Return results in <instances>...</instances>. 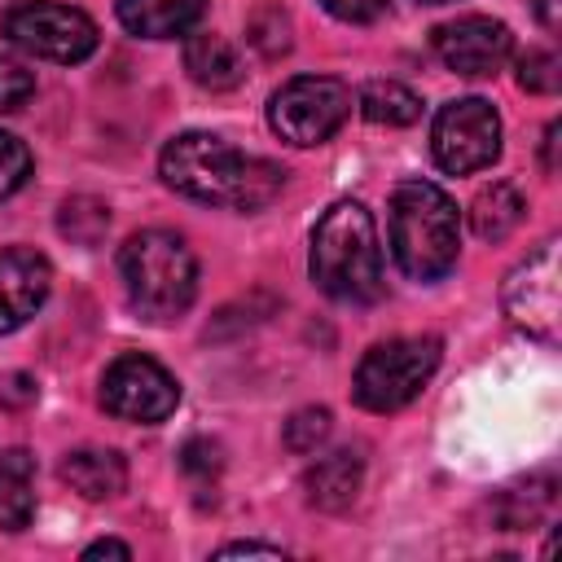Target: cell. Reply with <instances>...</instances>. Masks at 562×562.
Returning <instances> with one entry per match:
<instances>
[{
  "instance_id": "6da1fadb",
  "label": "cell",
  "mask_w": 562,
  "mask_h": 562,
  "mask_svg": "<svg viewBox=\"0 0 562 562\" xmlns=\"http://www.w3.org/2000/svg\"><path fill=\"white\" fill-rule=\"evenodd\" d=\"M158 176L167 189L193 202H215L233 211H263L285 184V171L272 158L241 154L211 132H184L167 140L158 158Z\"/></svg>"
},
{
  "instance_id": "7a4b0ae2",
  "label": "cell",
  "mask_w": 562,
  "mask_h": 562,
  "mask_svg": "<svg viewBox=\"0 0 562 562\" xmlns=\"http://www.w3.org/2000/svg\"><path fill=\"white\" fill-rule=\"evenodd\" d=\"M307 268L321 294L338 303H378L386 281H382V246L373 215L351 198L334 202L312 228Z\"/></svg>"
},
{
  "instance_id": "3957f363",
  "label": "cell",
  "mask_w": 562,
  "mask_h": 562,
  "mask_svg": "<svg viewBox=\"0 0 562 562\" xmlns=\"http://www.w3.org/2000/svg\"><path fill=\"white\" fill-rule=\"evenodd\" d=\"M461 250L457 202L435 180H400L391 193V255L404 277L439 281Z\"/></svg>"
},
{
  "instance_id": "277c9868",
  "label": "cell",
  "mask_w": 562,
  "mask_h": 562,
  "mask_svg": "<svg viewBox=\"0 0 562 562\" xmlns=\"http://www.w3.org/2000/svg\"><path fill=\"white\" fill-rule=\"evenodd\" d=\"M119 277L127 303L154 325L184 316L198 294V259L184 246V237L171 228L132 233L119 250Z\"/></svg>"
},
{
  "instance_id": "5b68a950",
  "label": "cell",
  "mask_w": 562,
  "mask_h": 562,
  "mask_svg": "<svg viewBox=\"0 0 562 562\" xmlns=\"http://www.w3.org/2000/svg\"><path fill=\"white\" fill-rule=\"evenodd\" d=\"M439 356H443L439 338H391V342L369 347L351 382L356 404L369 413H395L413 404L422 386L435 378Z\"/></svg>"
},
{
  "instance_id": "8992f818",
  "label": "cell",
  "mask_w": 562,
  "mask_h": 562,
  "mask_svg": "<svg viewBox=\"0 0 562 562\" xmlns=\"http://www.w3.org/2000/svg\"><path fill=\"white\" fill-rule=\"evenodd\" d=\"M347 114H351V88L329 75H299V79L281 83L268 101L272 132L299 149L329 140L347 123Z\"/></svg>"
},
{
  "instance_id": "52a82bcc",
  "label": "cell",
  "mask_w": 562,
  "mask_h": 562,
  "mask_svg": "<svg viewBox=\"0 0 562 562\" xmlns=\"http://www.w3.org/2000/svg\"><path fill=\"white\" fill-rule=\"evenodd\" d=\"M4 35L22 53L44 57V61H61V66H75V61L97 53V22L70 4H53V0H31V4L9 9Z\"/></svg>"
},
{
  "instance_id": "ba28073f",
  "label": "cell",
  "mask_w": 562,
  "mask_h": 562,
  "mask_svg": "<svg viewBox=\"0 0 562 562\" xmlns=\"http://www.w3.org/2000/svg\"><path fill=\"white\" fill-rule=\"evenodd\" d=\"M430 154L448 176H470L496 162L501 154V119L492 101L483 97H461L439 105L435 127H430Z\"/></svg>"
},
{
  "instance_id": "9c48e42d",
  "label": "cell",
  "mask_w": 562,
  "mask_h": 562,
  "mask_svg": "<svg viewBox=\"0 0 562 562\" xmlns=\"http://www.w3.org/2000/svg\"><path fill=\"white\" fill-rule=\"evenodd\" d=\"M558 277H562L558 241L549 237L505 277V290H501L505 316L540 342H558V321H562V281Z\"/></svg>"
},
{
  "instance_id": "30bf717a",
  "label": "cell",
  "mask_w": 562,
  "mask_h": 562,
  "mask_svg": "<svg viewBox=\"0 0 562 562\" xmlns=\"http://www.w3.org/2000/svg\"><path fill=\"white\" fill-rule=\"evenodd\" d=\"M180 404V386L176 378L140 356V351H127L119 356L105 373H101V408L119 422H140V426H154V422H167Z\"/></svg>"
},
{
  "instance_id": "8fae6325",
  "label": "cell",
  "mask_w": 562,
  "mask_h": 562,
  "mask_svg": "<svg viewBox=\"0 0 562 562\" xmlns=\"http://www.w3.org/2000/svg\"><path fill=\"white\" fill-rule=\"evenodd\" d=\"M430 44L439 53V61L457 75H496L509 53H514V35L505 22L496 18H483V13H465V18H452L443 26L430 31Z\"/></svg>"
},
{
  "instance_id": "7c38bea8",
  "label": "cell",
  "mask_w": 562,
  "mask_h": 562,
  "mask_svg": "<svg viewBox=\"0 0 562 562\" xmlns=\"http://www.w3.org/2000/svg\"><path fill=\"white\" fill-rule=\"evenodd\" d=\"M53 285V268L40 250L31 246H4L0 250V334H13L26 325Z\"/></svg>"
},
{
  "instance_id": "4fadbf2b",
  "label": "cell",
  "mask_w": 562,
  "mask_h": 562,
  "mask_svg": "<svg viewBox=\"0 0 562 562\" xmlns=\"http://www.w3.org/2000/svg\"><path fill=\"white\" fill-rule=\"evenodd\" d=\"M360 479H364V465L351 448H338L329 457H316V465H307L303 474V492H307V505L325 509V514H338L356 501L360 492Z\"/></svg>"
},
{
  "instance_id": "5bb4252c",
  "label": "cell",
  "mask_w": 562,
  "mask_h": 562,
  "mask_svg": "<svg viewBox=\"0 0 562 562\" xmlns=\"http://www.w3.org/2000/svg\"><path fill=\"white\" fill-rule=\"evenodd\" d=\"M553 509H558V479L553 474H536L527 483H514V487L496 492L492 522L501 531H531L544 518H553Z\"/></svg>"
},
{
  "instance_id": "9a60e30c",
  "label": "cell",
  "mask_w": 562,
  "mask_h": 562,
  "mask_svg": "<svg viewBox=\"0 0 562 562\" xmlns=\"http://www.w3.org/2000/svg\"><path fill=\"white\" fill-rule=\"evenodd\" d=\"M70 492H79L83 501H110L127 487V461L110 448H79V452H66L61 470H57Z\"/></svg>"
},
{
  "instance_id": "2e32d148",
  "label": "cell",
  "mask_w": 562,
  "mask_h": 562,
  "mask_svg": "<svg viewBox=\"0 0 562 562\" xmlns=\"http://www.w3.org/2000/svg\"><path fill=\"white\" fill-rule=\"evenodd\" d=\"M114 9H119V22L132 35L176 40L206 13V0H119Z\"/></svg>"
},
{
  "instance_id": "e0dca14e",
  "label": "cell",
  "mask_w": 562,
  "mask_h": 562,
  "mask_svg": "<svg viewBox=\"0 0 562 562\" xmlns=\"http://www.w3.org/2000/svg\"><path fill=\"white\" fill-rule=\"evenodd\" d=\"M184 70L198 88H211V92H228V88L241 83L237 48L224 35H211V31H198V35L184 40Z\"/></svg>"
},
{
  "instance_id": "ac0fdd59",
  "label": "cell",
  "mask_w": 562,
  "mask_h": 562,
  "mask_svg": "<svg viewBox=\"0 0 562 562\" xmlns=\"http://www.w3.org/2000/svg\"><path fill=\"white\" fill-rule=\"evenodd\" d=\"M35 514V457L22 448L0 452V527L22 531Z\"/></svg>"
},
{
  "instance_id": "d6986e66",
  "label": "cell",
  "mask_w": 562,
  "mask_h": 562,
  "mask_svg": "<svg viewBox=\"0 0 562 562\" xmlns=\"http://www.w3.org/2000/svg\"><path fill=\"white\" fill-rule=\"evenodd\" d=\"M522 211H527L522 193H518L514 184L496 180V184H487V189L470 202V228H474V237H483V241H505V237L522 224Z\"/></svg>"
},
{
  "instance_id": "ffe728a7",
  "label": "cell",
  "mask_w": 562,
  "mask_h": 562,
  "mask_svg": "<svg viewBox=\"0 0 562 562\" xmlns=\"http://www.w3.org/2000/svg\"><path fill=\"white\" fill-rule=\"evenodd\" d=\"M360 110H364L369 123L408 127V123H417V114H422V97H417L413 88L395 83V79H373V83H364V92H360Z\"/></svg>"
},
{
  "instance_id": "44dd1931",
  "label": "cell",
  "mask_w": 562,
  "mask_h": 562,
  "mask_svg": "<svg viewBox=\"0 0 562 562\" xmlns=\"http://www.w3.org/2000/svg\"><path fill=\"white\" fill-rule=\"evenodd\" d=\"M105 228H110V206L92 193H75L57 211V233L70 237L75 246H97L105 237Z\"/></svg>"
},
{
  "instance_id": "7402d4cb",
  "label": "cell",
  "mask_w": 562,
  "mask_h": 562,
  "mask_svg": "<svg viewBox=\"0 0 562 562\" xmlns=\"http://www.w3.org/2000/svg\"><path fill=\"white\" fill-rule=\"evenodd\" d=\"M246 40L255 44V53L259 57H268V61H277V57H285L290 53V18L281 13V9H259V13H250V22H246Z\"/></svg>"
},
{
  "instance_id": "603a6c76",
  "label": "cell",
  "mask_w": 562,
  "mask_h": 562,
  "mask_svg": "<svg viewBox=\"0 0 562 562\" xmlns=\"http://www.w3.org/2000/svg\"><path fill=\"white\" fill-rule=\"evenodd\" d=\"M518 83L527 92H536V97H553L562 88V61H558V53H549V48L522 53L518 57Z\"/></svg>"
},
{
  "instance_id": "cb8c5ba5",
  "label": "cell",
  "mask_w": 562,
  "mask_h": 562,
  "mask_svg": "<svg viewBox=\"0 0 562 562\" xmlns=\"http://www.w3.org/2000/svg\"><path fill=\"white\" fill-rule=\"evenodd\" d=\"M325 435H329V408H299L281 430L290 452H316L325 443Z\"/></svg>"
},
{
  "instance_id": "d4e9b609",
  "label": "cell",
  "mask_w": 562,
  "mask_h": 562,
  "mask_svg": "<svg viewBox=\"0 0 562 562\" xmlns=\"http://www.w3.org/2000/svg\"><path fill=\"white\" fill-rule=\"evenodd\" d=\"M31 97H35V75H31L18 57L0 53V114L22 110Z\"/></svg>"
},
{
  "instance_id": "484cf974",
  "label": "cell",
  "mask_w": 562,
  "mask_h": 562,
  "mask_svg": "<svg viewBox=\"0 0 562 562\" xmlns=\"http://www.w3.org/2000/svg\"><path fill=\"white\" fill-rule=\"evenodd\" d=\"M31 176V149L13 136V132H0V202L9 193H18Z\"/></svg>"
},
{
  "instance_id": "4316f807",
  "label": "cell",
  "mask_w": 562,
  "mask_h": 562,
  "mask_svg": "<svg viewBox=\"0 0 562 562\" xmlns=\"http://www.w3.org/2000/svg\"><path fill=\"white\" fill-rule=\"evenodd\" d=\"M220 443H211V439H189L184 448H180V470L184 474H193V479H211V474H220Z\"/></svg>"
},
{
  "instance_id": "83f0119b",
  "label": "cell",
  "mask_w": 562,
  "mask_h": 562,
  "mask_svg": "<svg viewBox=\"0 0 562 562\" xmlns=\"http://www.w3.org/2000/svg\"><path fill=\"white\" fill-rule=\"evenodd\" d=\"M35 395H40V386H35L31 373H0V408L22 413V408L35 404Z\"/></svg>"
},
{
  "instance_id": "f1b7e54d",
  "label": "cell",
  "mask_w": 562,
  "mask_h": 562,
  "mask_svg": "<svg viewBox=\"0 0 562 562\" xmlns=\"http://www.w3.org/2000/svg\"><path fill=\"white\" fill-rule=\"evenodd\" d=\"M338 22H373L386 13V0H321Z\"/></svg>"
},
{
  "instance_id": "f546056e",
  "label": "cell",
  "mask_w": 562,
  "mask_h": 562,
  "mask_svg": "<svg viewBox=\"0 0 562 562\" xmlns=\"http://www.w3.org/2000/svg\"><path fill=\"white\" fill-rule=\"evenodd\" d=\"M220 558H237V553H263V558H281V544H259V540H237V544H224L215 549Z\"/></svg>"
},
{
  "instance_id": "4dcf8cb0",
  "label": "cell",
  "mask_w": 562,
  "mask_h": 562,
  "mask_svg": "<svg viewBox=\"0 0 562 562\" xmlns=\"http://www.w3.org/2000/svg\"><path fill=\"white\" fill-rule=\"evenodd\" d=\"M531 9H536V18H540L544 31H558L562 26V0H531Z\"/></svg>"
},
{
  "instance_id": "1f68e13d",
  "label": "cell",
  "mask_w": 562,
  "mask_h": 562,
  "mask_svg": "<svg viewBox=\"0 0 562 562\" xmlns=\"http://www.w3.org/2000/svg\"><path fill=\"white\" fill-rule=\"evenodd\" d=\"M83 558H132V549L123 540H97L83 549Z\"/></svg>"
},
{
  "instance_id": "d6a6232c",
  "label": "cell",
  "mask_w": 562,
  "mask_h": 562,
  "mask_svg": "<svg viewBox=\"0 0 562 562\" xmlns=\"http://www.w3.org/2000/svg\"><path fill=\"white\" fill-rule=\"evenodd\" d=\"M558 136H562V123H549L544 127V171H558Z\"/></svg>"
},
{
  "instance_id": "836d02e7",
  "label": "cell",
  "mask_w": 562,
  "mask_h": 562,
  "mask_svg": "<svg viewBox=\"0 0 562 562\" xmlns=\"http://www.w3.org/2000/svg\"><path fill=\"white\" fill-rule=\"evenodd\" d=\"M422 4H448V0H422Z\"/></svg>"
}]
</instances>
